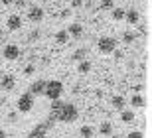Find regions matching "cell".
<instances>
[{"instance_id": "obj_1", "label": "cell", "mask_w": 152, "mask_h": 138, "mask_svg": "<svg viewBox=\"0 0 152 138\" xmlns=\"http://www.w3.org/2000/svg\"><path fill=\"white\" fill-rule=\"evenodd\" d=\"M77 107L73 103H63L59 110H51V120H61V122H75L77 120Z\"/></svg>"}, {"instance_id": "obj_2", "label": "cell", "mask_w": 152, "mask_h": 138, "mask_svg": "<svg viewBox=\"0 0 152 138\" xmlns=\"http://www.w3.org/2000/svg\"><path fill=\"white\" fill-rule=\"evenodd\" d=\"M63 93V83L57 81V79H51V81H45V89H44V95L48 97L50 101H56L59 99Z\"/></svg>"}, {"instance_id": "obj_3", "label": "cell", "mask_w": 152, "mask_h": 138, "mask_svg": "<svg viewBox=\"0 0 152 138\" xmlns=\"http://www.w3.org/2000/svg\"><path fill=\"white\" fill-rule=\"evenodd\" d=\"M97 47L103 55H111L115 50H117V39L111 38V36H103L99 42H97Z\"/></svg>"}, {"instance_id": "obj_4", "label": "cell", "mask_w": 152, "mask_h": 138, "mask_svg": "<svg viewBox=\"0 0 152 138\" xmlns=\"http://www.w3.org/2000/svg\"><path fill=\"white\" fill-rule=\"evenodd\" d=\"M32 107H34V97H32L30 93H24L16 103V109L20 110V112H30Z\"/></svg>"}, {"instance_id": "obj_5", "label": "cell", "mask_w": 152, "mask_h": 138, "mask_svg": "<svg viewBox=\"0 0 152 138\" xmlns=\"http://www.w3.org/2000/svg\"><path fill=\"white\" fill-rule=\"evenodd\" d=\"M2 55H4L6 61H16L20 57V47L16 44H6L2 47Z\"/></svg>"}, {"instance_id": "obj_6", "label": "cell", "mask_w": 152, "mask_h": 138, "mask_svg": "<svg viewBox=\"0 0 152 138\" xmlns=\"http://www.w3.org/2000/svg\"><path fill=\"white\" fill-rule=\"evenodd\" d=\"M44 16H45V12L42 6H30L28 8V20L32 24H39L44 20Z\"/></svg>"}, {"instance_id": "obj_7", "label": "cell", "mask_w": 152, "mask_h": 138, "mask_svg": "<svg viewBox=\"0 0 152 138\" xmlns=\"http://www.w3.org/2000/svg\"><path fill=\"white\" fill-rule=\"evenodd\" d=\"M6 28H8L10 32H18V30L22 28V18L18 16V14H10V16L6 18Z\"/></svg>"}, {"instance_id": "obj_8", "label": "cell", "mask_w": 152, "mask_h": 138, "mask_svg": "<svg viewBox=\"0 0 152 138\" xmlns=\"http://www.w3.org/2000/svg\"><path fill=\"white\" fill-rule=\"evenodd\" d=\"M0 87L4 89V91H12V89L16 87V77L12 75V73H6L0 77Z\"/></svg>"}, {"instance_id": "obj_9", "label": "cell", "mask_w": 152, "mask_h": 138, "mask_svg": "<svg viewBox=\"0 0 152 138\" xmlns=\"http://www.w3.org/2000/svg\"><path fill=\"white\" fill-rule=\"evenodd\" d=\"M67 42H69V34H67V30H65V28H61V30H57V32L53 34V44L65 45Z\"/></svg>"}, {"instance_id": "obj_10", "label": "cell", "mask_w": 152, "mask_h": 138, "mask_svg": "<svg viewBox=\"0 0 152 138\" xmlns=\"http://www.w3.org/2000/svg\"><path fill=\"white\" fill-rule=\"evenodd\" d=\"M124 20H126L130 26H134V24L140 22V12L134 10V8H130V10H124Z\"/></svg>"}, {"instance_id": "obj_11", "label": "cell", "mask_w": 152, "mask_h": 138, "mask_svg": "<svg viewBox=\"0 0 152 138\" xmlns=\"http://www.w3.org/2000/svg\"><path fill=\"white\" fill-rule=\"evenodd\" d=\"M44 89H45V81L44 79H38V81H34L32 85H30L28 93L32 95V97H36V95H44Z\"/></svg>"}, {"instance_id": "obj_12", "label": "cell", "mask_w": 152, "mask_h": 138, "mask_svg": "<svg viewBox=\"0 0 152 138\" xmlns=\"http://www.w3.org/2000/svg\"><path fill=\"white\" fill-rule=\"evenodd\" d=\"M48 126H50V122H44V124H38V126L30 132L28 138H45V132H48Z\"/></svg>"}, {"instance_id": "obj_13", "label": "cell", "mask_w": 152, "mask_h": 138, "mask_svg": "<svg viewBox=\"0 0 152 138\" xmlns=\"http://www.w3.org/2000/svg\"><path fill=\"white\" fill-rule=\"evenodd\" d=\"M67 34H69V36H71V38L79 39V38H81V36H83V26H81V24H77V22L69 24V28H67Z\"/></svg>"}, {"instance_id": "obj_14", "label": "cell", "mask_w": 152, "mask_h": 138, "mask_svg": "<svg viewBox=\"0 0 152 138\" xmlns=\"http://www.w3.org/2000/svg\"><path fill=\"white\" fill-rule=\"evenodd\" d=\"M136 115L132 109H123L121 110V122H124V124H130V122H134Z\"/></svg>"}, {"instance_id": "obj_15", "label": "cell", "mask_w": 152, "mask_h": 138, "mask_svg": "<svg viewBox=\"0 0 152 138\" xmlns=\"http://www.w3.org/2000/svg\"><path fill=\"white\" fill-rule=\"evenodd\" d=\"M144 105H146V101H144V97H142L140 93H134L130 97V107H132V109H142Z\"/></svg>"}, {"instance_id": "obj_16", "label": "cell", "mask_w": 152, "mask_h": 138, "mask_svg": "<svg viewBox=\"0 0 152 138\" xmlns=\"http://www.w3.org/2000/svg\"><path fill=\"white\" fill-rule=\"evenodd\" d=\"M111 105H113L115 110H118V112H121V110L124 109V105H126V101H124L123 95H115L113 99H111Z\"/></svg>"}, {"instance_id": "obj_17", "label": "cell", "mask_w": 152, "mask_h": 138, "mask_svg": "<svg viewBox=\"0 0 152 138\" xmlns=\"http://www.w3.org/2000/svg\"><path fill=\"white\" fill-rule=\"evenodd\" d=\"M91 61L89 59H83V61H79L77 63V73L79 75H89V71H91Z\"/></svg>"}, {"instance_id": "obj_18", "label": "cell", "mask_w": 152, "mask_h": 138, "mask_svg": "<svg viewBox=\"0 0 152 138\" xmlns=\"http://www.w3.org/2000/svg\"><path fill=\"white\" fill-rule=\"evenodd\" d=\"M71 61H75V63H79V61L87 59V50L85 47H79V50H75L73 53H71V57H69Z\"/></svg>"}, {"instance_id": "obj_19", "label": "cell", "mask_w": 152, "mask_h": 138, "mask_svg": "<svg viewBox=\"0 0 152 138\" xmlns=\"http://www.w3.org/2000/svg\"><path fill=\"white\" fill-rule=\"evenodd\" d=\"M111 18H113L115 22H121V20H124V8H118V6H115L113 10H111Z\"/></svg>"}, {"instance_id": "obj_20", "label": "cell", "mask_w": 152, "mask_h": 138, "mask_svg": "<svg viewBox=\"0 0 152 138\" xmlns=\"http://www.w3.org/2000/svg\"><path fill=\"white\" fill-rule=\"evenodd\" d=\"M99 132L103 134V136H109V134L113 132V124H111V122H101V124H99Z\"/></svg>"}, {"instance_id": "obj_21", "label": "cell", "mask_w": 152, "mask_h": 138, "mask_svg": "<svg viewBox=\"0 0 152 138\" xmlns=\"http://www.w3.org/2000/svg\"><path fill=\"white\" fill-rule=\"evenodd\" d=\"M79 136L81 138H93V128L89 124H83V126L79 128Z\"/></svg>"}, {"instance_id": "obj_22", "label": "cell", "mask_w": 152, "mask_h": 138, "mask_svg": "<svg viewBox=\"0 0 152 138\" xmlns=\"http://www.w3.org/2000/svg\"><path fill=\"white\" fill-rule=\"evenodd\" d=\"M134 39H136V36L132 32H124L123 34V42H124V44H132Z\"/></svg>"}, {"instance_id": "obj_23", "label": "cell", "mask_w": 152, "mask_h": 138, "mask_svg": "<svg viewBox=\"0 0 152 138\" xmlns=\"http://www.w3.org/2000/svg\"><path fill=\"white\" fill-rule=\"evenodd\" d=\"M115 4H113V0H103L101 2V10H113Z\"/></svg>"}, {"instance_id": "obj_24", "label": "cell", "mask_w": 152, "mask_h": 138, "mask_svg": "<svg viewBox=\"0 0 152 138\" xmlns=\"http://www.w3.org/2000/svg\"><path fill=\"white\" fill-rule=\"evenodd\" d=\"M34 73H36V65H32V63H30V65L24 67V75H34Z\"/></svg>"}, {"instance_id": "obj_25", "label": "cell", "mask_w": 152, "mask_h": 138, "mask_svg": "<svg viewBox=\"0 0 152 138\" xmlns=\"http://www.w3.org/2000/svg\"><path fill=\"white\" fill-rule=\"evenodd\" d=\"M126 138H144V134H142L140 130H132V132L126 134Z\"/></svg>"}, {"instance_id": "obj_26", "label": "cell", "mask_w": 152, "mask_h": 138, "mask_svg": "<svg viewBox=\"0 0 152 138\" xmlns=\"http://www.w3.org/2000/svg\"><path fill=\"white\" fill-rule=\"evenodd\" d=\"M28 38H30V39H38V38H39V30H38V28H36V30H32Z\"/></svg>"}, {"instance_id": "obj_27", "label": "cell", "mask_w": 152, "mask_h": 138, "mask_svg": "<svg viewBox=\"0 0 152 138\" xmlns=\"http://www.w3.org/2000/svg\"><path fill=\"white\" fill-rule=\"evenodd\" d=\"M69 4H71V8H81L83 6V0H71Z\"/></svg>"}, {"instance_id": "obj_28", "label": "cell", "mask_w": 152, "mask_h": 138, "mask_svg": "<svg viewBox=\"0 0 152 138\" xmlns=\"http://www.w3.org/2000/svg\"><path fill=\"white\" fill-rule=\"evenodd\" d=\"M113 55L117 57V59H123V51H121V50H115V51H113Z\"/></svg>"}, {"instance_id": "obj_29", "label": "cell", "mask_w": 152, "mask_h": 138, "mask_svg": "<svg viewBox=\"0 0 152 138\" xmlns=\"http://www.w3.org/2000/svg\"><path fill=\"white\" fill-rule=\"evenodd\" d=\"M2 4H4V6H12V4H14V0H2Z\"/></svg>"}, {"instance_id": "obj_30", "label": "cell", "mask_w": 152, "mask_h": 138, "mask_svg": "<svg viewBox=\"0 0 152 138\" xmlns=\"http://www.w3.org/2000/svg\"><path fill=\"white\" fill-rule=\"evenodd\" d=\"M69 14H71V12H69V10H61V18H67Z\"/></svg>"}, {"instance_id": "obj_31", "label": "cell", "mask_w": 152, "mask_h": 138, "mask_svg": "<svg viewBox=\"0 0 152 138\" xmlns=\"http://www.w3.org/2000/svg\"><path fill=\"white\" fill-rule=\"evenodd\" d=\"M0 138H6V132H4V130H0Z\"/></svg>"}, {"instance_id": "obj_32", "label": "cell", "mask_w": 152, "mask_h": 138, "mask_svg": "<svg viewBox=\"0 0 152 138\" xmlns=\"http://www.w3.org/2000/svg\"><path fill=\"white\" fill-rule=\"evenodd\" d=\"M45 138H57V136H45Z\"/></svg>"}, {"instance_id": "obj_33", "label": "cell", "mask_w": 152, "mask_h": 138, "mask_svg": "<svg viewBox=\"0 0 152 138\" xmlns=\"http://www.w3.org/2000/svg\"><path fill=\"white\" fill-rule=\"evenodd\" d=\"M42 2H50V0H42Z\"/></svg>"}]
</instances>
